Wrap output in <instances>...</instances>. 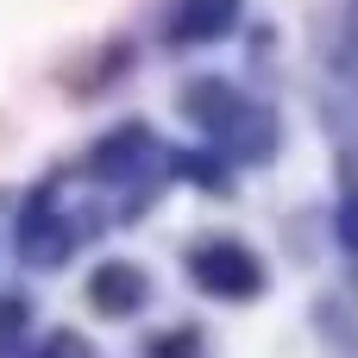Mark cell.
<instances>
[{"mask_svg":"<svg viewBox=\"0 0 358 358\" xmlns=\"http://www.w3.org/2000/svg\"><path fill=\"white\" fill-rule=\"evenodd\" d=\"M189 264H195L201 289H214V296H258V283H264L258 258H252L245 245H233V239H214V245H201Z\"/></svg>","mask_w":358,"mask_h":358,"instance_id":"1","label":"cell"},{"mask_svg":"<svg viewBox=\"0 0 358 358\" xmlns=\"http://www.w3.org/2000/svg\"><path fill=\"white\" fill-rule=\"evenodd\" d=\"M88 302H94L101 315H132V308L145 302V277H138L132 264H101V271L88 277Z\"/></svg>","mask_w":358,"mask_h":358,"instance_id":"2","label":"cell"},{"mask_svg":"<svg viewBox=\"0 0 358 358\" xmlns=\"http://www.w3.org/2000/svg\"><path fill=\"white\" fill-rule=\"evenodd\" d=\"M233 13H239V0H182V13H176V38H214V31H227L233 25Z\"/></svg>","mask_w":358,"mask_h":358,"instance_id":"3","label":"cell"},{"mask_svg":"<svg viewBox=\"0 0 358 358\" xmlns=\"http://www.w3.org/2000/svg\"><path fill=\"white\" fill-rule=\"evenodd\" d=\"M151 358H201V346H195V334H157Z\"/></svg>","mask_w":358,"mask_h":358,"instance_id":"4","label":"cell"},{"mask_svg":"<svg viewBox=\"0 0 358 358\" xmlns=\"http://www.w3.org/2000/svg\"><path fill=\"white\" fill-rule=\"evenodd\" d=\"M19 321H25V308H19V302H0V334H13Z\"/></svg>","mask_w":358,"mask_h":358,"instance_id":"5","label":"cell"},{"mask_svg":"<svg viewBox=\"0 0 358 358\" xmlns=\"http://www.w3.org/2000/svg\"><path fill=\"white\" fill-rule=\"evenodd\" d=\"M50 358H88V352H76V340H69V334H57V340H50Z\"/></svg>","mask_w":358,"mask_h":358,"instance_id":"6","label":"cell"},{"mask_svg":"<svg viewBox=\"0 0 358 358\" xmlns=\"http://www.w3.org/2000/svg\"><path fill=\"white\" fill-rule=\"evenodd\" d=\"M346 245H358V195L346 201Z\"/></svg>","mask_w":358,"mask_h":358,"instance_id":"7","label":"cell"}]
</instances>
